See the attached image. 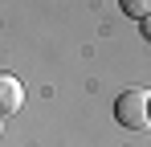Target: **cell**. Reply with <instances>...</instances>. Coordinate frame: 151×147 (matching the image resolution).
I'll return each instance as SVG.
<instances>
[{
  "label": "cell",
  "mask_w": 151,
  "mask_h": 147,
  "mask_svg": "<svg viewBox=\"0 0 151 147\" xmlns=\"http://www.w3.org/2000/svg\"><path fill=\"white\" fill-rule=\"evenodd\" d=\"M114 119L123 122V127H131V131L151 127V94H147V90H127V94H119Z\"/></svg>",
  "instance_id": "obj_1"
},
{
  "label": "cell",
  "mask_w": 151,
  "mask_h": 147,
  "mask_svg": "<svg viewBox=\"0 0 151 147\" xmlns=\"http://www.w3.org/2000/svg\"><path fill=\"white\" fill-rule=\"evenodd\" d=\"M21 102H25V86H21L12 74H0V115L21 110Z\"/></svg>",
  "instance_id": "obj_2"
},
{
  "label": "cell",
  "mask_w": 151,
  "mask_h": 147,
  "mask_svg": "<svg viewBox=\"0 0 151 147\" xmlns=\"http://www.w3.org/2000/svg\"><path fill=\"white\" fill-rule=\"evenodd\" d=\"M119 4H123L127 17H139V21H147V17H151V0H119Z\"/></svg>",
  "instance_id": "obj_3"
},
{
  "label": "cell",
  "mask_w": 151,
  "mask_h": 147,
  "mask_svg": "<svg viewBox=\"0 0 151 147\" xmlns=\"http://www.w3.org/2000/svg\"><path fill=\"white\" fill-rule=\"evenodd\" d=\"M143 37H147V41H151V17H147V21H143Z\"/></svg>",
  "instance_id": "obj_4"
}]
</instances>
